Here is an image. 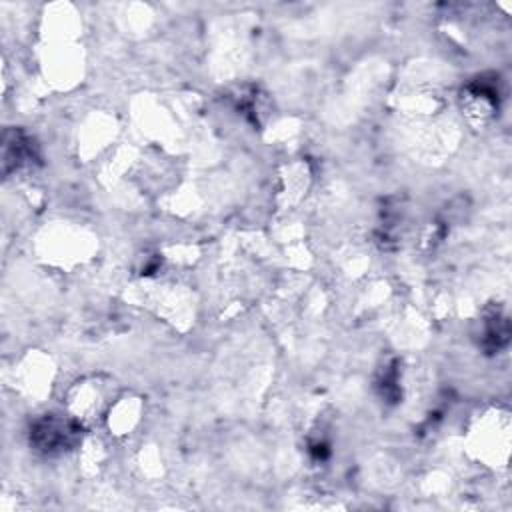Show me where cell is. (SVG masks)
I'll list each match as a JSON object with an SVG mask.
<instances>
[{"label": "cell", "instance_id": "6da1fadb", "mask_svg": "<svg viewBox=\"0 0 512 512\" xmlns=\"http://www.w3.org/2000/svg\"><path fill=\"white\" fill-rule=\"evenodd\" d=\"M80 434H82V428L74 420L46 414L32 424L30 442L42 454L56 456L74 448L80 440Z\"/></svg>", "mask_w": 512, "mask_h": 512}, {"label": "cell", "instance_id": "3957f363", "mask_svg": "<svg viewBox=\"0 0 512 512\" xmlns=\"http://www.w3.org/2000/svg\"><path fill=\"white\" fill-rule=\"evenodd\" d=\"M32 144L34 142L22 132H8L4 138V170L8 172L10 166L16 170L34 162L36 150Z\"/></svg>", "mask_w": 512, "mask_h": 512}, {"label": "cell", "instance_id": "7a4b0ae2", "mask_svg": "<svg viewBox=\"0 0 512 512\" xmlns=\"http://www.w3.org/2000/svg\"><path fill=\"white\" fill-rule=\"evenodd\" d=\"M498 100H500V94H498L496 82L486 80L484 76L470 82L462 92L466 114L478 122H484L494 116V112L498 110Z\"/></svg>", "mask_w": 512, "mask_h": 512}]
</instances>
